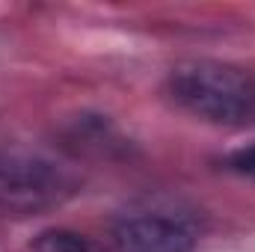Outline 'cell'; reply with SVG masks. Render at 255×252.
I'll return each mask as SVG.
<instances>
[{
    "label": "cell",
    "mask_w": 255,
    "mask_h": 252,
    "mask_svg": "<svg viewBox=\"0 0 255 252\" xmlns=\"http://www.w3.org/2000/svg\"><path fill=\"white\" fill-rule=\"evenodd\" d=\"M110 238L116 252H193L199 223L172 205H136L116 217Z\"/></svg>",
    "instance_id": "cell-3"
},
{
    "label": "cell",
    "mask_w": 255,
    "mask_h": 252,
    "mask_svg": "<svg viewBox=\"0 0 255 252\" xmlns=\"http://www.w3.org/2000/svg\"><path fill=\"white\" fill-rule=\"evenodd\" d=\"M166 98L217 127L255 125V74L220 60H187L166 74Z\"/></svg>",
    "instance_id": "cell-1"
},
{
    "label": "cell",
    "mask_w": 255,
    "mask_h": 252,
    "mask_svg": "<svg viewBox=\"0 0 255 252\" xmlns=\"http://www.w3.org/2000/svg\"><path fill=\"white\" fill-rule=\"evenodd\" d=\"M229 166L241 175H253L255 178V145H247V148H238L232 157H229Z\"/></svg>",
    "instance_id": "cell-5"
},
{
    "label": "cell",
    "mask_w": 255,
    "mask_h": 252,
    "mask_svg": "<svg viewBox=\"0 0 255 252\" xmlns=\"http://www.w3.org/2000/svg\"><path fill=\"white\" fill-rule=\"evenodd\" d=\"M33 252H95V247L74 235V232H65V229H51V232H42Z\"/></svg>",
    "instance_id": "cell-4"
},
{
    "label": "cell",
    "mask_w": 255,
    "mask_h": 252,
    "mask_svg": "<svg viewBox=\"0 0 255 252\" xmlns=\"http://www.w3.org/2000/svg\"><path fill=\"white\" fill-rule=\"evenodd\" d=\"M80 193V175L48 151L0 142V217L48 214Z\"/></svg>",
    "instance_id": "cell-2"
}]
</instances>
